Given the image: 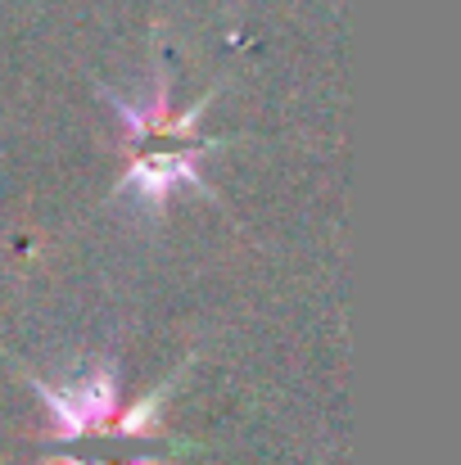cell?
Here are the masks:
<instances>
[{
    "label": "cell",
    "instance_id": "obj_2",
    "mask_svg": "<svg viewBox=\"0 0 461 465\" xmlns=\"http://www.w3.org/2000/svg\"><path fill=\"white\" fill-rule=\"evenodd\" d=\"M195 158H199V150H190V145H185V150H154V154H141L132 163V172H127V190H132L150 213H158V208L172 199L176 185L208 190Z\"/></svg>",
    "mask_w": 461,
    "mask_h": 465
},
{
    "label": "cell",
    "instance_id": "obj_1",
    "mask_svg": "<svg viewBox=\"0 0 461 465\" xmlns=\"http://www.w3.org/2000/svg\"><path fill=\"white\" fill-rule=\"evenodd\" d=\"M36 393L45 398V411L55 420V434L59 439H77L86 434L91 425H105L114 416V398H118V380L114 371L95 366L91 375H82L77 384H64V389H50V384H36Z\"/></svg>",
    "mask_w": 461,
    "mask_h": 465
}]
</instances>
